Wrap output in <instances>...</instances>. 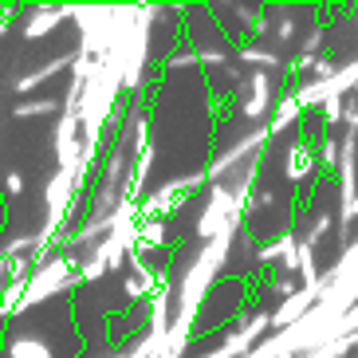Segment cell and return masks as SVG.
Returning a JSON list of instances; mask_svg holds the SVG:
<instances>
[{"label": "cell", "instance_id": "2", "mask_svg": "<svg viewBox=\"0 0 358 358\" xmlns=\"http://www.w3.org/2000/svg\"><path fill=\"white\" fill-rule=\"evenodd\" d=\"M55 20H59V16H52V12H43V16H36V20L28 24V36H43V32H48V28H52Z\"/></svg>", "mask_w": 358, "mask_h": 358}, {"label": "cell", "instance_id": "1", "mask_svg": "<svg viewBox=\"0 0 358 358\" xmlns=\"http://www.w3.org/2000/svg\"><path fill=\"white\" fill-rule=\"evenodd\" d=\"M12 358H52V350H48V343L24 335V338H12Z\"/></svg>", "mask_w": 358, "mask_h": 358}, {"label": "cell", "instance_id": "6", "mask_svg": "<svg viewBox=\"0 0 358 358\" xmlns=\"http://www.w3.org/2000/svg\"><path fill=\"white\" fill-rule=\"evenodd\" d=\"M0 307H4V295H0Z\"/></svg>", "mask_w": 358, "mask_h": 358}, {"label": "cell", "instance_id": "4", "mask_svg": "<svg viewBox=\"0 0 358 358\" xmlns=\"http://www.w3.org/2000/svg\"><path fill=\"white\" fill-rule=\"evenodd\" d=\"M4 193H12V197L24 193V178H20V173H8V178H4Z\"/></svg>", "mask_w": 358, "mask_h": 358}, {"label": "cell", "instance_id": "5", "mask_svg": "<svg viewBox=\"0 0 358 358\" xmlns=\"http://www.w3.org/2000/svg\"><path fill=\"white\" fill-rule=\"evenodd\" d=\"M43 110H52V106L48 103H28V106H20L16 115H43Z\"/></svg>", "mask_w": 358, "mask_h": 358}, {"label": "cell", "instance_id": "7", "mask_svg": "<svg viewBox=\"0 0 358 358\" xmlns=\"http://www.w3.org/2000/svg\"><path fill=\"white\" fill-rule=\"evenodd\" d=\"M0 16H4V12H0Z\"/></svg>", "mask_w": 358, "mask_h": 358}, {"label": "cell", "instance_id": "3", "mask_svg": "<svg viewBox=\"0 0 358 358\" xmlns=\"http://www.w3.org/2000/svg\"><path fill=\"white\" fill-rule=\"evenodd\" d=\"M64 197H67V181L59 178V181H52V185H48V201H52V205H59Z\"/></svg>", "mask_w": 358, "mask_h": 358}]
</instances>
